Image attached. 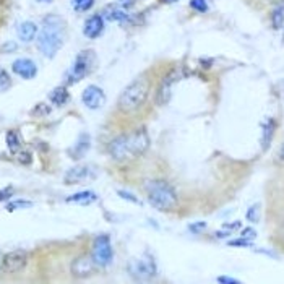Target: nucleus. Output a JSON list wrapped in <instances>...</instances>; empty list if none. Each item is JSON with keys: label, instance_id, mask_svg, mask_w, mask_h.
I'll return each mask as SVG.
<instances>
[{"label": "nucleus", "instance_id": "nucleus-1", "mask_svg": "<svg viewBox=\"0 0 284 284\" xmlns=\"http://www.w3.org/2000/svg\"><path fill=\"white\" fill-rule=\"evenodd\" d=\"M65 41V25L60 17L49 15L42 20V26L37 37V47L47 59L55 57Z\"/></svg>", "mask_w": 284, "mask_h": 284}, {"label": "nucleus", "instance_id": "nucleus-2", "mask_svg": "<svg viewBox=\"0 0 284 284\" xmlns=\"http://www.w3.org/2000/svg\"><path fill=\"white\" fill-rule=\"evenodd\" d=\"M150 146V137L145 128H138L130 135H122L112 140L109 145V153L114 160L124 161L145 153Z\"/></svg>", "mask_w": 284, "mask_h": 284}, {"label": "nucleus", "instance_id": "nucleus-3", "mask_svg": "<svg viewBox=\"0 0 284 284\" xmlns=\"http://www.w3.org/2000/svg\"><path fill=\"white\" fill-rule=\"evenodd\" d=\"M148 94H150V81L146 76L135 78L127 88L122 91L119 98V109L125 114L137 112L146 103Z\"/></svg>", "mask_w": 284, "mask_h": 284}, {"label": "nucleus", "instance_id": "nucleus-4", "mask_svg": "<svg viewBox=\"0 0 284 284\" xmlns=\"http://www.w3.org/2000/svg\"><path fill=\"white\" fill-rule=\"evenodd\" d=\"M146 195L151 206H155L160 211L176 210L179 205L177 194L174 189L164 180H151L146 184Z\"/></svg>", "mask_w": 284, "mask_h": 284}, {"label": "nucleus", "instance_id": "nucleus-5", "mask_svg": "<svg viewBox=\"0 0 284 284\" xmlns=\"http://www.w3.org/2000/svg\"><path fill=\"white\" fill-rule=\"evenodd\" d=\"M96 64V55L93 51H83L75 57V62L71 65V69L67 73L69 83H76V81L83 80L91 70L94 69Z\"/></svg>", "mask_w": 284, "mask_h": 284}, {"label": "nucleus", "instance_id": "nucleus-6", "mask_svg": "<svg viewBox=\"0 0 284 284\" xmlns=\"http://www.w3.org/2000/svg\"><path fill=\"white\" fill-rule=\"evenodd\" d=\"M93 257L96 266H109L114 260V250H112V244H110V237L107 234H101L94 239L93 244Z\"/></svg>", "mask_w": 284, "mask_h": 284}, {"label": "nucleus", "instance_id": "nucleus-7", "mask_svg": "<svg viewBox=\"0 0 284 284\" xmlns=\"http://www.w3.org/2000/svg\"><path fill=\"white\" fill-rule=\"evenodd\" d=\"M128 269L132 273V276H135L137 279H150L158 271L155 260L150 255H143L142 258L132 260V263L128 265Z\"/></svg>", "mask_w": 284, "mask_h": 284}, {"label": "nucleus", "instance_id": "nucleus-8", "mask_svg": "<svg viewBox=\"0 0 284 284\" xmlns=\"http://www.w3.org/2000/svg\"><path fill=\"white\" fill-rule=\"evenodd\" d=\"M28 265V252L26 250H12L5 257L2 258V268L5 269V273H18L21 271Z\"/></svg>", "mask_w": 284, "mask_h": 284}, {"label": "nucleus", "instance_id": "nucleus-9", "mask_svg": "<svg viewBox=\"0 0 284 284\" xmlns=\"http://www.w3.org/2000/svg\"><path fill=\"white\" fill-rule=\"evenodd\" d=\"M70 271L75 278H88L96 271V263L91 255H83V257H76L71 262Z\"/></svg>", "mask_w": 284, "mask_h": 284}, {"label": "nucleus", "instance_id": "nucleus-10", "mask_svg": "<svg viewBox=\"0 0 284 284\" xmlns=\"http://www.w3.org/2000/svg\"><path fill=\"white\" fill-rule=\"evenodd\" d=\"M81 99H83V104L88 109H99L101 106L104 104L106 96H104V91L101 89L99 86L91 85V86H88V88L83 91V96H81Z\"/></svg>", "mask_w": 284, "mask_h": 284}, {"label": "nucleus", "instance_id": "nucleus-11", "mask_svg": "<svg viewBox=\"0 0 284 284\" xmlns=\"http://www.w3.org/2000/svg\"><path fill=\"white\" fill-rule=\"evenodd\" d=\"M179 70H176V71H172L171 75H167L164 80H162V83L160 86V89H158V93H156V101H158V104L160 106H164L169 103V99H171V96H172V86H174V83L177 80H179Z\"/></svg>", "mask_w": 284, "mask_h": 284}, {"label": "nucleus", "instance_id": "nucleus-12", "mask_svg": "<svg viewBox=\"0 0 284 284\" xmlns=\"http://www.w3.org/2000/svg\"><path fill=\"white\" fill-rule=\"evenodd\" d=\"M13 73L25 80H33L37 73V67L31 59H17L12 65Z\"/></svg>", "mask_w": 284, "mask_h": 284}, {"label": "nucleus", "instance_id": "nucleus-13", "mask_svg": "<svg viewBox=\"0 0 284 284\" xmlns=\"http://www.w3.org/2000/svg\"><path fill=\"white\" fill-rule=\"evenodd\" d=\"M104 31V20L101 15H93L85 21L83 26V35L88 39H96L101 36V33Z\"/></svg>", "mask_w": 284, "mask_h": 284}, {"label": "nucleus", "instance_id": "nucleus-14", "mask_svg": "<svg viewBox=\"0 0 284 284\" xmlns=\"http://www.w3.org/2000/svg\"><path fill=\"white\" fill-rule=\"evenodd\" d=\"M89 177H91L89 166H76V167H71V169L67 172L64 180H65V184L73 185V184H81V182H85L86 179H89Z\"/></svg>", "mask_w": 284, "mask_h": 284}, {"label": "nucleus", "instance_id": "nucleus-15", "mask_svg": "<svg viewBox=\"0 0 284 284\" xmlns=\"http://www.w3.org/2000/svg\"><path fill=\"white\" fill-rule=\"evenodd\" d=\"M103 17L107 21H119V23H122V21H125L128 18V13L125 12L120 5H117V3H110V5L104 7Z\"/></svg>", "mask_w": 284, "mask_h": 284}, {"label": "nucleus", "instance_id": "nucleus-16", "mask_svg": "<svg viewBox=\"0 0 284 284\" xmlns=\"http://www.w3.org/2000/svg\"><path fill=\"white\" fill-rule=\"evenodd\" d=\"M37 35V26L33 21H23L18 26V37L23 42H31Z\"/></svg>", "mask_w": 284, "mask_h": 284}, {"label": "nucleus", "instance_id": "nucleus-17", "mask_svg": "<svg viewBox=\"0 0 284 284\" xmlns=\"http://www.w3.org/2000/svg\"><path fill=\"white\" fill-rule=\"evenodd\" d=\"M98 200V195L91 190H83V192H78V194L71 195L67 198L69 203H78V205H91L93 201Z\"/></svg>", "mask_w": 284, "mask_h": 284}, {"label": "nucleus", "instance_id": "nucleus-18", "mask_svg": "<svg viewBox=\"0 0 284 284\" xmlns=\"http://www.w3.org/2000/svg\"><path fill=\"white\" fill-rule=\"evenodd\" d=\"M89 148V137L86 133H81L78 142H76V145L70 150V155L73 160H78V158H83L85 153L88 151Z\"/></svg>", "mask_w": 284, "mask_h": 284}, {"label": "nucleus", "instance_id": "nucleus-19", "mask_svg": "<svg viewBox=\"0 0 284 284\" xmlns=\"http://www.w3.org/2000/svg\"><path fill=\"white\" fill-rule=\"evenodd\" d=\"M69 91H67V88H64V86H59V88H55V89H52V93L49 94V99H51V103L54 104V106H64L67 104V101H69Z\"/></svg>", "mask_w": 284, "mask_h": 284}, {"label": "nucleus", "instance_id": "nucleus-20", "mask_svg": "<svg viewBox=\"0 0 284 284\" xmlns=\"http://www.w3.org/2000/svg\"><path fill=\"white\" fill-rule=\"evenodd\" d=\"M274 120H268V122H265L263 125V137H262V148L263 151H266L269 145H271L273 142V135H274Z\"/></svg>", "mask_w": 284, "mask_h": 284}, {"label": "nucleus", "instance_id": "nucleus-21", "mask_svg": "<svg viewBox=\"0 0 284 284\" xmlns=\"http://www.w3.org/2000/svg\"><path fill=\"white\" fill-rule=\"evenodd\" d=\"M7 146L10 153H18L21 148V137L17 130H12V132L7 133Z\"/></svg>", "mask_w": 284, "mask_h": 284}, {"label": "nucleus", "instance_id": "nucleus-22", "mask_svg": "<svg viewBox=\"0 0 284 284\" xmlns=\"http://www.w3.org/2000/svg\"><path fill=\"white\" fill-rule=\"evenodd\" d=\"M94 5V0H71V7L75 12H88Z\"/></svg>", "mask_w": 284, "mask_h": 284}, {"label": "nucleus", "instance_id": "nucleus-23", "mask_svg": "<svg viewBox=\"0 0 284 284\" xmlns=\"http://www.w3.org/2000/svg\"><path fill=\"white\" fill-rule=\"evenodd\" d=\"M33 203L31 201H26V200H15V201H10L7 205V211H17V210H25V208H31Z\"/></svg>", "mask_w": 284, "mask_h": 284}, {"label": "nucleus", "instance_id": "nucleus-24", "mask_svg": "<svg viewBox=\"0 0 284 284\" xmlns=\"http://www.w3.org/2000/svg\"><path fill=\"white\" fill-rule=\"evenodd\" d=\"M283 5H278L276 10L273 12V15H271V23H273V26L276 28V30H281L283 28Z\"/></svg>", "mask_w": 284, "mask_h": 284}, {"label": "nucleus", "instance_id": "nucleus-25", "mask_svg": "<svg viewBox=\"0 0 284 284\" xmlns=\"http://www.w3.org/2000/svg\"><path fill=\"white\" fill-rule=\"evenodd\" d=\"M260 206L258 203H255L253 206H250V208L247 210V221H250V223H258L260 221Z\"/></svg>", "mask_w": 284, "mask_h": 284}, {"label": "nucleus", "instance_id": "nucleus-26", "mask_svg": "<svg viewBox=\"0 0 284 284\" xmlns=\"http://www.w3.org/2000/svg\"><path fill=\"white\" fill-rule=\"evenodd\" d=\"M10 86H12L10 75H8L3 69H0V93H2V91H7Z\"/></svg>", "mask_w": 284, "mask_h": 284}, {"label": "nucleus", "instance_id": "nucleus-27", "mask_svg": "<svg viewBox=\"0 0 284 284\" xmlns=\"http://www.w3.org/2000/svg\"><path fill=\"white\" fill-rule=\"evenodd\" d=\"M190 7L196 12L205 13L208 10V2H206V0H190Z\"/></svg>", "mask_w": 284, "mask_h": 284}, {"label": "nucleus", "instance_id": "nucleus-28", "mask_svg": "<svg viewBox=\"0 0 284 284\" xmlns=\"http://www.w3.org/2000/svg\"><path fill=\"white\" fill-rule=\"evenodd\" d=\"M229 247H252V242L248 239H239V240H231L228 244Z\"/></svg>", "mask_w": 284, "mask_h": 284}, {"label": "nucleus", "instance_id": "nucleus-29", "mask_svg": "<svg viewBox=\"0 0 284 284\" xmlns=\"http://www.w3.org/2000/svg\"><path fill=\"white\" fill-rule=\"evenodd\" d=\"M117 195L120 196V198L132 201V203H140V200L137 198V196H135L133 194H128V192H125V190H117Z\"/></svg>", "mask_w": 284, "mask_h": 284}, {"label": "nucleus", "instance_id": "nucleus-30", "mask_svg": "<svg viewBox=\"0 0 284 284\" xmlns=\"http://www.w3.org/2000/svg\"><path fill=\"white\" fill-rule=\"evenodd\" d=\"M18 161H20L21 164H30V162H31V153L21 151L20 155H18Z\"/></svg>", "mask_w": 284, "mask_h": 284}, {"label": "nucleus", "instance_id": "nucleus-31", "mask_svg": "<svg viewBox=\"0 0 284 284\" xmlns=\"http://www.w3.org/2000/svg\"><path fill=\"white\" fill-rule=\"evenodd\" d=\"M12 195H13V189H12V187H7V189L0 190V201H3V200L10 198Z\"/></svg>", "mask_w": 284, "mask_h": 284}, {"label": "nucleus", "instance_id": "nucleus-32", "mask_svg": "<svg viewBox=\"0 0 284 284\" xmlns=\"http://www.w3.org/2000/svg\"><path fill=\"white\" fill-rule=\"evenodd\" d=\"M206 228V224L205 223H196V224H190L189 226V229L192 231V232H195V234H198L201 229H205Z\"/></svg>", "mask_w": 284, "mask_h": 284}, {"label": "nucleus", "instance_id": "nucleus-33", "mask_svg": "<svg viewBox=\"0 0 284 284\" xmlns=\"http://www.w3.org/2000/svg\"><path fill=\"white\" fill-rule=\"evenodd\" d=\"M218 283H231V284H239L240 281L235 278H228V276H219L218 279H216Z\"/></svg>", "mask_w": 284, "mask_h": 284}, {"label": "nucleus", "instance_id": "nucleus-34", "mask_svg": "<svg viewBox=\"0 0 284 284\" xmlns=\"http://www.w3.org/2000/svg\"><path fill=\"white\" fill-rule=\"evenodd\" d=\"M255 231L253 229H245V231H242V237L244 239H255Z\"/></svg>", "mask_w": 284, "mask_h": 284}, {"label": "nucleus", "instance_id": "nucleus-35", "mask_svg": "<svg viewBox=\"0 0 284 284\" xmlns=\"http://www.w3.org/2000/svg\"><path fill=\"white\" fill-rule=\"evenodd\" d=\"M133 3H135V0H119V5L120 7H125V8L132 7Z\"/></svg>", "mask_w": 284, "mask_h": 284}, {"label": "nucleus", "instance_id": "nucleus-36", "mask_svg": "<svg viewBox=\"0 0 284 284\" xmlns=\"http://www.w3.org/2000/svg\"><path fill=\"white\" fill-rule=\"evenodd\" d=\"M164 3H176V2H179V0H162Z\"/></svg>", "mask_w": 284, "mask_h": 284}, {"label": "nucleus", "instance_id": "nucleus-37", "mask_svg": "<svg viewBox=\"0 0 284 284\" xmlns=\"http://www.w3.org/2000/svg\"><path fill=\"white\" fill-rule=\"evenodd\" d=\"M37 2H46V3H49V2H52V0H37Z\"/></svg>", "mask_w": 284, "mask_h": 284}]
</instances>
